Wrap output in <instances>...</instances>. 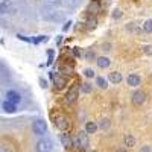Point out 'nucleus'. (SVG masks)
I'll return each mask as SVG.
<instances>
[{
  "instance_id": "nucleus-12",
  "label": "nucleus",
  "mask_w": 152,
  "mask_h": 152,
  "mask_svg": "<svg viewBox=\"0 0 152 152\" xmlns=\"http://www.w3.org/2000/svg\"><path fill=\"white\" fill-rule=\"evenodd\" d=\"M123 143H125V146H128V148H132L134 145H135V138L131 135V134H126L125 137H123Z\"/></svg>"
},
{
  "instance_id": "nucleus-20",
  "label": "nucleus",
  "mask_w": 152,
  "mask_h": 152,
  "mask_svg": "<svg viewBox=\"0 0 152 152\" xmlns=\"http://www.w3.org/2000/svg\"><path fill=\"white\" fill-rule=\"evenodd\" d=\"M108 126H110V120L108 119H104L102 122L99 123V128L100 129H108Z\"/></svg>"
},
{
  "instance_id": "nucleus-27",
  "label": "nucleus",
  "mask_w": 152,
  "mask_h": 152,
  "mask_svg": "<svg viewBox=\"0 0 152 152\" xmlns=\"http://www.w3.org/2000/svg\"><path fill=\"white\" fill-rule=\"evenodd\" d=\"M140 152H152V151H151V148H149V146H143Z\"/></svg>"
},
{
  "instance_id": "nucleus-10",
  "label": "nucleus",
  "mask_w": 152,
  "mask_h": 152,
  "mask_svg": "<svg viewBox=\"0 0 152 152\" xmlns=\"http://www.w3.org/2000/svg\"><path fill=\"white\" fill-rule=\"evenodd\" d=\"M108 78H110V81H111L113 84H119V82H122V79H123V78H122V73H119V72H111Z\"/></svg>"
},
{
  "instance_id": "nucleus-5",
  "label": "nucleus",
  "mask_w": 152,
  "mask_h": 152,
  "mask_svg": "<svg viewBox=\"0 0 152 152\" xmlns=\"http://www.w3.org/2000/svg\"><path fill=\"white\" fill-rule=\"evenodd\" d=\"M32 129H34V132L37 135H43L47 131V123L44 120H41V119L40 120H35L34 125H32Z\"/></svg>"
},
{
  "instance_id": "nucleus-25",
  "label": "nucleus",
  "mask_w": 152,
  "mask_h": 152,
  "mask_svg": "<svg viewBox=\"0 0 152 152\" xmlns=\"http://www.w3.org/2000/svg\"><path fill=\"white\" fill-rule=\"evenodd\" d=\"M96 18H90V20H88V28H94L96 26Z\"/></svg>"
},
{
  "instance_id": "nucleus-23",
  "label": "nucleus",
  "mask_w": 152,
  "mask_h": 152,
  "mask_svg": "<svg viewBox=\"0 0 152 152\" xmlns=\"http://www.w3.org/2000/svg\"><path fill=\"white\" fill-rule=\"evenodd\" d=\"M94 56H96V55H94V52H91V50H88V52L85 53V58H87L88 61H91V59H94Z\"/></svg>"
},
{
  "instance_id": "nucleus-14",
  "label": "nucleus",
  "mask_w": 152,
  "mask_h": 152,
  "mask_svg": "<svg viewBox=\"0 0 152 152\" xmlns=\"http://www.w3.org/2000/svg\"><path fill=\"white\" fill-rule=\"evenodd\" d=\"M3 110L6 113H15L17 107H15V104H12V102H9V100H6V102H3Z\"/></svg>"
},
{
  "instance_id": "nucleus-15",
  "label": "nucleus",
  "mask_w": 152,
  "mask_h": 152,
  "mask_svg": "<svg viewBox=\"0 0 152 152\" xmlns=\"http://www.w3.org/2000/svg\"><path fill=\"white\" fill-rule=\"evenodd\" d=\"M11 6V0H0V14L6 12Z\"/></svg>"
},
{
  "instance_id": "nucleus-4",
  "label": "nucleus",
  "mask_w": 152,
  "mask_h": 152,
  "mask_svg": "<svg viewBox=\"0 0 152 152\" xmlns=\"http://www.w3.org/2000/svg\"><path fill=\"white\" fill-rule=\"evenodd\" d=\"M88 143H90V142H88V134L85 131L78 132V137H76V140H75V145H78L82 149H87L88 148Z\"/></svg>"
},
{
  "instance_id": "nucleus-3",
  "label": "nucleus",
  "mask_w": 152,
  "mask_h": 152,
  "mask_svg": "<svg viewBox=\"0 0 152 152\" xmlns=\"http://www.w3.org/2000/svg\"><path fill=\"white\" fill-rule=\"evenodd\" d=\"M55 126L59 131H67V129H70V122L66 116H58L55 119Z\"/></svg>"
},
{
  "instance_id": "nucleus-30",
  "label": "nucleus",
  "mask_w": 152,
  "mask_h": 152,
  "mask_svg": "<svg viewBox=\"0 0 152 152\" xmlns=\"http://www.w3.org/2000/svg\"><path fill=\"white\" fill-rule=\"evenodd\" d=\"M73 53H75L76 56H79V50H78V49H75V50H73Z\"/></svg>"
},
{
  "instance_id": "nucleus-2",
  "label": "nucleus",
  "mask_w": 152,
  "mask_h": 152,
  "mask_svg": "<svg viewBox=\"0 0 152 152\" xmlns=\"http://www.w3.org/2000/svg\"><path fill=\"white\" fill-rule=\"evenodd\" d=\"M53 149V143L47 140V138H43L37 143V152H52Z\"/></svg>"
},
{
  "instance_id": "nucleus-28",
  "label": "nucleus",
  "mask_w": 152,
  "mask_h": 152,
  "mask_svg": "<svg viewBox=\"0 0 152 152\" xmlns=\"http://www.w3.org/2000/svg\"><path fill=\"white\" fill-rule=\"evenodd\" d=\"M40 82H41V87H43V88H46V87H47V82H46V81H43V79H41Z\"/></svg>"
},
{
  "instance_id": "nucleus-22",
  "label": "nucleus",
  "mask_w": 152,
  "mask_h": 152,
  "mask_svg": "<svg viewBox=\"0 0 152 152\" xmlns=\"http://www.w3.org/2000/svg\"><path fill=\"white\" fill-rule=\"evenodd\" d=\"M81 90H82L84 93H90V91H91V85H90V84H82Z\"/></svg>"
},
{
  "instance_id": "nucleus-9",
  "label": "nucleus",
  "mask_w": 152,
  "mask_h": 152,
  "mask_svg": "<svg viewBox=\"0 0 152 152\" xmlns=\"http://www.w3.org/2000/svg\"><path fill=\"white\" fill-rule=\"evenodd\" d=\"M59 140H61L62 146H64L66 149H67V148H70V146L73 145V140H72V137H70L69 134H61V137H59Z\"/></svg>"
},
{
  "instance_id": "nucleus-26",
  "label": "nucleus",
  "mask_w": 152,
  "mask_h": 152,
  "mask_svg": "<svg viewBox=\"0 0 152 152\" xmlns=\"http://www.w3.org/2000/svg\"><path fill=\"white\" fill-rule=\"evenodd\" d=\"M120 15H122V11H120V9H116V11H114V14H113L114 18H119Z\"/></svg>"
},
{
  "instance_id": "nucleus-21",
  "label": "nucleus",
  "mask_w": 152,
  "mask_h": 152,
  "mask_svg": "<svg viewBox=\"0 0 152 152\" xmlns=\"http://www.w3.org/2000/svg\"><path fill=\"white\" fill-rule=\"evenodd\" d=\"M142 50H143V53H145V55H152V44L143 46V47H142Z\"/></svg>"
},
{
  "instance_id": "nucleus-6",
  "label": "nucleus",
  "mask_w": 152,
  "mask_h": 152,
  "mask_svg": "<svg viewBox=\"0 0 152 152\" xmlns=\"http://www.w3.org/2000/svg\"><path fill=\"white\" fill-rule=\"evenodd\" d=\"M146 100V93L142 91V90H137L134 94H132V104L135 107H142Z\"/></svg>"
},
{
  "instance_id": "nucleus-29",
  "label": "nucleus",
  "mask_w": 152,
  "mask_h": 152,
  "mask_svg": "<svg viewBox=\"0 0 152 152\" xmlns=\"http://www.w3.org/2000/svg\"><path fill=\"white\" fill-rule=\"evenodd\" d=\"M70 24H72V23H70V21H69V23H66V26H64V31H67V29H69V28H70Z\"/></svg>"
},
{
  "instance_id": "nucleus-19",
  "label": "nucleus",
  "mask_w": 152,
  "mask_h": 152,
  "mask_svg": "<svg viewBox=\"0 0 152 152\" xmlns=\"http://www.w3.org/2000/svg\"><path fill=\"white\" fill-rule=\"evenodd\" d=\"M67 152H84V149L79 148L78 145H72L70 148H67Z\"/></svg>"
},
{
  "instance_id": "nucleus-32",
  "label": "nucleus",
  "mask_w": 152,
  "mask_h": 152,
  "mask_svg": "<svg viewBox=\"0 0 152 152\" xmlns=\"http://www.w3.org/2000/svg\"><path fill=\"white\" fill-rule=\"evenodd\" d=\"M0 152H5V151H3V149H0Z\"/></svg>"
},
{
  "instance_id": "nucleus-7",
  "label": "nucleus",
  "mask_w": 152,
  "mask_h": 152,
  "mask_svg": "<svg viewBox=\"0 0 152 152\" xmlns=\"http://www.w3.org/2000/svg\"><path fill=\"white\" fill-rule=\"evenodd\" d=\"M6 99L9 100V102H12V104H18L20 100H21V96H20V93H17V91H14V90H9L8 93H6Z\"/></svg>"
},
{
  "instance_id": "nucleus-13",
  "label": "nucleus",
  "mask_w": 152,
  "mask_h": 152,
  "mask_svg": "<svg viewBox=\"0 0 152 152\" xmlns=\"http://www.w3.org/2000/svg\"><path fill=\"white\" fill-rule=\"evenodd\" d=\"M97 66L100 67V69H107L110 64H111V62H110V59L108 58H105V56H100V58H97Z\"/></svg>"
},
{
  "instance_id": "nucleus-31",
  "label": "nucleus",
  "mask_w": 152,
  "mask_h": 152,
  "mask_svg": "<svg viewBox=\"0 0 152 152\" xmlns=\"http://www.w3.org/2000/svg\"><path fill=\"white\" fill-rule=\"evenodd\" d=\"M116 152H126V151H125V149H117Z\"/></svg>"
},
{
  "instance_id": "nucleus-18",
  "label": "nucleus",
  "mask_w": 152,
  "mask_h": 152,
  "mask_svg": "<svg viewBox=\"0 0 152 152\" xmlns=\"http://www.w3.org/2000/svg\"><path fill=\"white\" fill-rule=\"evenodd\" d=\"M143 29H145V32H152V20H146L145 21Z\"/></svg>"
},
{
  "instance_id": "nucleus-1",
  "label": "nucleus",
  "mask_w": 152,
  "mask_h": 152,
  "mask_svg": "<svg viewBox=\"0 0 152 152\" xmlns=\"http://www.w3.org/2000/svg\"><path fill=\"white\" fill-rule=\"evenodd\" d=\"M78 96H79V85L76 84V85H73L70 90L67 91V94H66V102H67L69 105L75 104L76 100H78Z\"/></svg>"
},
{
  "instance_id": "nucleus-24",
  "label": "nucleus",
  "mask_w": 152,
  "mask_h": 152,
  "mask_svg": "<svg viewBox=\"0 0 152 152\" xmlns=\"http://www.w3.org/2000/svg\"><path fill=\"white\" fill-rule=\"evenodd\" d=\"M84 75L87 76V78H93V76H94V72H93L91 69H87V70L84 72Z\"/></svg>"
},
{
  "instance_id": "nucleus-17",
  "label": "nucleus",
  "mask_w": 152,
  "mask_h": 152,
  "mask_svg": "<svg viewBox=\"0 0 152 152\" xmlns=\"http://www.w3.org/2000/svg\"><path fill=\"white\" fill-rule=\"evenodd\" d=\"M55 85H56L58 88H62V87L66 85V79L61 78V76H56V78H55Z\"/></svg>"
},
{
  "instance_id": "nucleus-11",
  "label": "nucleus",
  "mask_w": 152,
  "mask_h": 152,
  "mask_svg": "<svg viewBox=\"0 0 152 152\" xmlns=\"http://www.w3.org/2000/svg\"><path fill=\"white\" fill-rule=\"evenodd\" d=\"M97 131V125L94 123V122H87V125H85V132L87 134H94Z\"/></svg>"
},
{
  "instance_id": "nucleus-16",
  "label": "nucleus",
  "mask_w": 152,
  "mask_h": 152,
  "mask_svg": "<svg viewBox=\"0 0 152 152\" xmlns=\"http://www.w3.org/2000/svg\"><path fill=\"white\" fill-rule=\"evenodd\" d=\"M96 85H99L100 88H107L108 87V82L105 78H102V76H99V78L96 79Z\"/></svg>"
},
{
  "instance_id": "nucleus-8",
  "label": "nucleus",
  "mask_w": 152,
  "mask_h": 152,
  "mask_svg": "<svg viewBox=\"0 0 152 152\" xmlns=\"http://www.w3.org/2000/svg\"><path fill=\"white\" fill-rule=\"evenodd\" d=\"M126 82H128L129 87H137V85H140L142 78H140L138 75H129V76H128V79H126Z\"/></svg>"
}]
</instances>
